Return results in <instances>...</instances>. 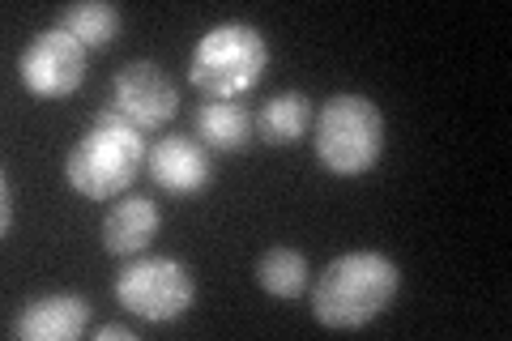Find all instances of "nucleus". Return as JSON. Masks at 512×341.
Returning a JSON list of instances; mask_svg holds the SVG:
<instances>
[{
	"label": "nucleus",
	"mask_w": 512,
	"mask_h": 341,
	"mask_svg": "<svg viewBox=\"0 0 512 341\" xmlns=\"http://www.w3.org/2000/svg\"><path fill=\"white\" fill-rule=\"evenodd\" d=\"M312 290V320L325 324L333 333L367 329L384 307L402 290V269L393 256L384 252H342L338 261H329L325 273H316Z\"/></svg>",
	"instance_id": "1"
},
{
	"label": "nucleus",
	"mask_w": 512,
	"mask_h": 341,
	"mask_svg": "<svg viewBox=\"0 0 512 341\" xmlns=\"http://www.w3.org/2000/svg\"><path fill=\"white\" fill-rule=\"evenodd\" d=\"M146 158H150L146 133H137L111 107H103L94 124L64 154V180L86 201H116L146 171Z\"/></svg>",
	"instance_id": "2"
},
{
	"label": "nucleus",
	"mask_w": 512,
	"mask_h": 341,
	"mask_svg": "<svg viewBox=\"0 0 512 341\" xmlns=\"http://www.w3.org/2000/svg\"><path fill=\"white\" fill-rule=\"evenodd\" d=\"M265 73L269 39L252 22H218L188 52V86L214 103H239L261 86Z\"/></svg>",
	"instance_id": "3"
},
{
	"label": "nucleus",
	"mask_w": 512,
	"mask_h": 341,
	"mask_svg": "<svg viewBox=\"0 0 512 341\" xmlns=\"http://www.w3.org/2000/svg\"><path fill=\"white\" fill-rule=\"evenodd\" d=\"M384 141H389L384 111L367 94H355V90L329 94L325 107L312 120L316 162L329 175H338V180H363L367 171H376Z\"/></svg>",
	"instance_id": "4"
},
{
	"label": "nucleus",
	"mask_w": 512,
	"mask_h": 341,
	"mask_svg": "<svg viewBox=\"0 0 512 341\" xmlns=\"http://www.w3.org/2000/svg\"><path fill=\"white\" fill-rule=\"evenodd\" d=\"M120 312L146 320V324H175L197 303V273L175 256H128L111 282Z\"/></svg>",
	"instance_id": "5"
},
{
	"label": "nucleus",
	"mask_w": 512,
	"mask_h": 341,
	"mask_svg": "<svg viewBox=\"0 0 512 341\" xmlns=\"http://www.w3.org/2000/svg\"><path fill=\"white\" fill-rule=\"evenodd\" d=\"M90 69V47L77 43L64 26H47L18 52V77L35 99H69L82 90Z\"/></svg>",
	"instance_id": "6"
},
{
	"label": "nucleus",
	"mask_w": 512,
	"mask_h": 341,
	"mask_svg": "<svg viewBox=\"0 0 512 341\" xmlns=\"http://www.w3.org/2000/svg\"><path fill=\"white\" fill-rule=\"evenodd\" d=\"M107 107L116 111L124 124H133L137 133H158L180 116V86L167 77L163 64L154 60H128L124 69L111 77V99Z\"/></svg>",
	"instance_id": "7"
},
{
	"label": "nucleus",
	"mask_w": 512,
	"mask_h": 341,
	"mask_svg": "<svg viewBox=\"0 0 512 341\" xmlns=\"http://www.w3.org/2000/svg\"><path fill=\"white\" fill-rule=\"evenodd\" d=\"M94 307L77 290H43L30 295L9 320V337L18 341H77L90 329Z\"/></svg>",
	"instance_id": "8"
},
{
	"label": "nucleus",
	"mask_w": 512,
	"mask_h": 341,
	"mask_svg": "<svg viewBox=\"0 0 512 341\" xmlns=\"http://www.w3.org/2000/svg\"><path fill=\"white\" fill-rule=\"evenodd\" d=\"M146 171L167 197H201L214 184V154L192 133H163L150 145Z\"/></svg>",
	"instance_id": "9"
},
{
	"label": "nucleus",
	"mask_w": 512,
	"mask_h": 341,
	"mask_svg": "<svg viewBox=\"0 0 512 341\" xmlns=\"http://www.w3.org/2000/svg\"><path fill=\"white\" fill-rule=\"evenodd\" d=\"M163 231V209L150 197H116L103 218V248L111 256H141Z\"/></svg>",
	"instance_id": "10"
},
{
	"label": "nucleus",
	"mask_w": 512,
	"mask_h": 341,
	"mask_svg": "<svg viewBox=\"0 0 512 341\" xmlns=\"http://www.w3.org/2000/svg\"><path fill=\"white\" fill-rule=\"evenodd\" d=\"M192 137L210 154H239L256 141V120L244 103H214L205 99L192 107Z\"/></svg>",
	"instance_id": "11"
},
{
	"label": "nucleus",
	"mask_w": 512,
	"mask_h": 341,
	"mask_svg": "<svg viewBox=\"0 0 512 341\" xmlns=\"http://www.w3.org/2000/svg\"><path fill=\"white\" fill-rule=\"evenodd\" d=\"M256 141L274 145V150H286V145H299L303 137H312V120L316 107L303 90H278L256 107Z\"/></svg>",
	"instance_id": "12"
},
{
	"label": "nucleus",
	"mask_w": 512,
	"mask_h": 341,
	"mask_svg": "<svg viewBox=\"0 0 512 341\" xmlns=\"http://www.w3.org/2000/svg\"><path fill=\"white\" fill-rule=\"evenodd\" d=\"M256 286L265 290V295H274V299H299L303 290L312 286V265H308V256H303L299 248H269L256 256Z\"/></svg>",
	"instance_id": "13"
},
{
	"label": "nucleus",
	"mask_w": 512,
	"mask_h": 341,
	"mask_svg": "<svg viewBox=\"0 0 512 341\" xmlns=\"http://www.w3.org/2000/svg\"><path fill=\"white\" fill-rule=\"evenodd\" d=\"M77 43H86L90 52H99V47H107L111 39L120 35L124 26V13L116 5H107V0H77V5H64L60 9V22Z\"/></svg>",
	"instance_id": "14"
},
{
	"label": "nucleus",
	"mask_w": 512,
	"mask_h": 341,
	"mask_svg": "<svg viewBox=\"0 0 512 341\" xmlns=\"http://www.w3.org/2000/svg\"><path fill=\"white\" fill-rule=\"evenodd\" d=\"M0 197H5V205H0V235H13V222H18V197H13V180L9 175H0Z\"/></svg>",
	"instance_id": "15"
},
{
	"label": "nucleus",
	"mask_w": 512,
	"mask_h": 341,
	"mask_svg": "<svg viewBox=\"0 0 512 341\" xmlns=\"http://www.w3.org/2000/svg\"><path fill=\"white\" fill-rule=\"evenodd\" d=\"M94 341H137V333L124 329V324H99V329H94Z\"/></svg>",
	"instance_id": "16"
}]
</instances>
